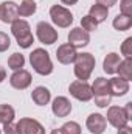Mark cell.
Returning <instances> with one entry per match:
<instances>
[{
    "label": "cell",
    "instance_id": "31",
    "mask_svg": "<svg viewBox=\"0 0 132 134\" xmlns=\"http://www.w3.org/2000/svg\"><path fill=\"white\" fill-rule=\"evenodd\" d=\"M117 2H118V0H97L98 5H103V6H106V8H112V6H115Z\"/></svg>",
    "mask_w": 132,
    "mask_h": 134
},
{
    "label": "cell",
    "instance_id": "35",
    "mask_svg": "<svg viewBox=\"0 0 132 134\" xmlns=\"http://www.w3.org/2000/svg\"><path fill=\"white\" fill-rule=\"evenodd\" d=\"M64 5H67V6H71V5H76L78 3V0H61Z\"/></svg>",
    "mask_w": 132,
    "mask_h": 134
},
{
    "label": "cell",
    "instance_id": "5",
    "mask_svg": "<svg viewBox=\"0 0 132 134\" xmlns=\"http://www.w3.org/2000/svg\"><path fill=\"white\" fill-rule=\"evenodd\" d=\"M50 17H51V22L59 28H68L73 24L71 11L62 5H53L50 8Z\"/></svg>",
    "mask_w": 132,
    "mask_h": 134
},
{
    "label": "cell",
    "instance_id": "23",
    "mask_svg": "<svg viewBox=\"0 0 132 134\" xmlns=\"http://www.w3.org/2000/svg\"><path fill=\"white\" fill-rule=\"evenodd\" d=\"M14 117H16V111L11 104H0V123L2 125L14 122Z\"/></svg>",
    "mask_w": 132,
    "mask_h": 134
},
{
    "label": "cell",
    "instance_id": "22",
    "mask_svg": "<svg viewBox=\"0 0 132 134\" xmlns=\"http://www.w3.org/2000/svg\"><path fill=\"white\" fill-rule=\"evenodd\" d=\"M37 11V5L34 0H22L19 5V16L20 17H30Z\"/></svg>",
    "mask_w": 132,
    "mask_h": 134
},
{
    "label": "cell",
    "instance_id": "3",
    "mask_svg": "<svg viewBox=\"0 0 132 134\" xmlns=\"http://www.w3.org/2000/svg\"><path fill=\"white\" fill-rule=\"evenodd\" d=\"M73 64H75V67H73L75 76L81 81H87L95 69L97 61L92 53H78Z\"/></svg>",
    "mask_w": 132,
    "mask_h": 134
},
{
    "label": "cell",
    "instance_id": "6",
    "mask_svg": "<svg viewBox=\"0 0 132 134\" xmlns=\"http://www.w3.org/2000/svg\"><path fill=\"white\" fill-rule=\"evenodd\" d=\"M68 92L73 98L79 101H90L93 98L92 94V86L87 81H81V80H75L73 83H70L68 86Z\"/></svg>",
    "mask_w": 132,
    "mask_h": 134
},
{
    "label": "cell",
    "instance_id": "32",
    "mask_svg": "<svg viewBox=\"0 0 132 134\" xmlns=\"http://www.w3.org/2000/svg\"><path fill=\"white\" fill-rule=\"evenodd\" d=\"M124 111H126V114H128V117H129V120H131L132 119V101H128V103H126Z\"/></svg>",
    "mask_w": 132,
    "mask_h": 134
},
{
    "label": "cell",
    "instance_id": "7",
    "mask_svg": "<svg viewBox=\"0 0 132 134\" xmlns=\"http://www.w3.org/2000/svg\"><path fill=\"white\" fill-rule=\"evenodd\" d=\"M36 36H37L39 42H42L45 45L55 44L58 41V37H59V34L53 28V25L48 24V22H45V20H42V22H39L36 25Z\"/></svg>",
    "mask_w": 132,
    "mask_h": 134
},
{
    "label": "cell",
    "instance_id": "14",
    "mask_svg": "<svg viewBox=\"0 0 132 134\" xmlns=\"http://www.w3.org/2000/svg\"><path fill=\"white\" fill-rule=\"evenodd\" d=\"M76 55H78L76 48H75L73 45H70L68 42L59 45L58 50H56V59H58L61 64H64V66L73 64L75 59H76Z\"/></svg>",
    "mask_w": 132,
    "mask_h": 134
},
{
    "label": "cell",
    "instance_id": "8",
    "mask_svg": "<svg viewBox=\"0 0 132 134\" xmlns=\"http://www.w3.org/2000/svg\"><path fill=\"white\" fill-rule=\"evenodd\" d=\"M106 117V122H109L113 128H123L129 123V117L124 111V108H120V106H110L107 109V115Z\"/></svg>",
    "mask_w": 132,
    "mask_h": 134
},
{
    "label": "cell",
    "instance_id": "17",
    "mask_svg": "<svg viewBox=\"0 0 132 134\" xmlns=\"http://www.w3.org/2000/svg\"><path fill=\"white\" fill-rule=\"evenodd\" d=\"M120 63H121L120 55L115 53V52H112V53L106 55V58H104V61H103V70H104L107 75H113V73H117V69L120 66Z\"/></svg>",
    "mask_w": 132,
    "mask_h": 134
},
{
    "label": "cell",
    "instance_id": "15",
    "mask_svg": "<svg viewBox=\"0 0 132 134\" xmlns=\"http://www.w3.org/2000/svg\"><path fill=\"white\" fill-rule=\"evenodd\" d=\"M51 111L56 117L59 119H64V117H68L70 112H71V103L67 97H56L53 103H51Z\"/></svg>",
    "mask_w": 132,
    "mask_h": 134
},
{
    "label": "cell",
    "instance_id": "10",
    "mask_svg": "<svg viewBox=\"0 0 132 134\" xmlns=\"http://www.w3.org/2000/svg\"><path fill=\"white\" fill-rule=\"evenodd\" d=\"M31 73L25 69H20V70H16L11 76H9V84L17 89V91H23L27 87H30L31 84Z\"/></svg>",
    "mask_w": 132,
    "mask_h": 134
},
{
    "label": "cell",
    "instance_id": "27",
    "mask_svg": "<svg viewBox=\"0 0 132 134\" xmlns=\"http://www.w3.org/2000/svg\"><path fill=\"white\" fill-rule=\"evenodd\" d=\"M121 55L124 58H132V37H126L124 42L121 44Z\"/></svg>",
    "mask_w": 132,
    "mask_h": 134
},
{
    "label": "cell",
    "instance_id": "11",
    "mask_svg": "<svg viewBox=\"0 0 132 134\" xmlns=\"http://www.w3.org/2000/svg\"><path fill=\"white\" fill-rule=\"evenodd\" d=\"M19 19V5L16 2H2L0 3V20L3 24H13Z\"/></svg>",
    "mask_w": 132,
    "mask_h": 134
},
{
    "label": "cell",
    "instance_id": "13",
    "mask_svg": "<svg viewBox=\"0 0 132 134\" xmlns=\"http://www.w3.org/2000/svg\"><path fill=\"white\" fill-rule=\"evenodd\" d=\"M86 126L87 130L92 134H103L107 128V122H106V117L103 114H98V112H93L87 117L86 120Z\"/></svg>",
    "mask_w": 132,
    "mask_h": 134
},
{
    "label": "cell",
    "instance_id": "20",
    "mask_svg": "<svg viewBox=\"0 0 132 134\" xmlns=\"http://www.w3.org/2000/svg\"><path fill=\"white\" fill-rule=\"evenodd\" d=\"M89 16H92L98 24H101V22H104V20L107 19V16H109V8L95 3V5L90 6V9H89Z\"/></svg>",
    "mask_w": 132,
    "mask_h": 134
},
{
    "label": "cell",
    "instance_id": "25",
    "mask_svg": "<svg viewBox=\"0 0 132 134\" xmlns=\"http://www.w3.org/2000/svg\"><path fill=\"white\" fill-rule=\"evenodd\" d=\"M81 28L82 30H86L87 33H90V31H95L97 28H98V22L92 17V16H84L82 19H81Z\"/></svg>",
    "mask_w": 132,
    "mask_h": 134
},
{
    "label": "cell",
    "instance_id": "4",
    "mask_svg": "<svg viewBox=\"0 0 132 134\" xmlns=\"http://www.w3.org/2000/svg\"><path fill=\"white\" fill-rule=\"evenodd\" d=\"M92 94L95 98V104L98 108H107L112 101V94L109 89V80L98 76L92 84Z\"/></svg>",
    "mask_w": 132,
    "mask_h": 134
},
{
    "label": "cell",
    "instance_id": "29",
    "mask_svg": "<svg viewBox=\"0 0 132 134\" xmlns=\"http://www.w3.org/2000/svg\"><path fill=\"white\" fill-rule=\"evenodd\" d=\"M120 11H121V14L132 16V0H121V3H120Z\"/></svg>",
    "mask_w": 132,
    "mask_h": 134
},
{
    "label": "cell",
    "instance_id": "12",
    "mask_svg": "<svg viewBox=\"0 0 132 134\" xmlns=\"http://www.w3.org/2000/svg\"><path fill=\"white\" fill-rule=\"evenodd\" d=\"M89 42H90V34L87 33L86 30H82L81 27H76V28L70 30V33H68V44L73 45L75 48L87 47Z\"/></svg>",
    "mask_w": 132,
    "mask_h": 134
},
{
    "label": "cell",
    "instance_id": "9",
    "mask_svg": "<svg viewBox=\"0 0 132 134\" xmlns=\"http://www.w3.org/2000/svg\"><path fill=\"white\" fill-rule=\"evenodd\" d=\"M17 134H45V128L36 120L30 117H23L16 123Z\"/></svg>",
    "mask_w": 132,
    "mask_h": 134
},
{
    "label": "cell",
    "instance_id": "33",
    "mask_svg": "<svg viewBox=\"0 0 132 134\" xmlns=\"http://www.w3.org/2000/svg\"><path fill=\"white\" fill-rule=\"evenodd\" d=\"M117 134H132V128L131 126H123V128H118V133Z\"/></svg>",
    "mask_w": 132,
    "mask_h": 134
},
{
    "label": "cell",
    "instance_id": "36",
    "mask_svg": "<svg viewBox=\"0 0 132 134\" xmlns=\"http://www.w3.org/2000/svg\"><path fill=\"white\" fill-rule=\"evenodd\" d=\"M50 134H64V131H62V128H55Z\"/></svg>",
    "mask_w": 132,
    "mask_h": 134
},
{
    "label": "cell",
    "instance_id": "24",
    "mask_svg": "<svg viewBox=\"0 0 132 134\" xmlns=\"http://www.w3.org/2000/svg\"><path fill=\"white\" fill-rule=\"evenodd\" d=\"M25 66V56L22 53H13L9 58H8V67L11 70H20L22 67Z\"/></svg>",
    "mask_w": 132,
    "mask_h": 134
},
{
    "label": "cell",
    "instance_id": "34",
    "mask_svg": "<svg viewBox=\"0 0 132 134\" xmlns=\"http://www.w3.org/2000/svg\"><path fill=\"white\" fill-rule=\"evenodd\" d=\"M5 80H6V70H5V67L0 66V84H2Z\"/></svg>",
    "mask_w": 132,
    "mask_h": 134
},
{
    "label": "cell",
    "instance_id": "1",
    "mask_svg": "<svg viewBox=\"0 0 132 134\" xmlns=\"http://www.w3.org/2000/svg\"><path fill=\"white\" fill-rule=\"evenodd\" d=\"M30 64L33 67V70L36 73L47 76L53 73V63L50 58V53L44 48H34L33 52L30 53Z\"/></svg>",
    "mask_w": 132,
    "mask_h": 134
},
{
    "label": "cell",
    "instance_id": "26",
    "mask_svg": "<svg viewBox=\"0 0 132 134\" xmlns=\"http://www.w3.org/2000/svg\"><path fill=\"white\" fill-rule=\"evenodd\" d=\"M62 131H64V134H81L82 133V130H81V125L78 123V122H65L62 126Z\"/></svg>",
    "mask_w": 132,
    "mask_h": 134
},
{
    "label": "cell",
    "instance_id": "21",
    "mask_svg": "<svg viewBox=\"0 0 132 134\" xmlns=\"http://www.w3.org/2000/svg\"><path fill=\"white\" fill-rule=\"evenodd\" d=\"M117 73L120 75V78H123L126 81H131L132 80V58L121 59L120 66L117 69Z\"/></svg>",
    "mask_w": 132,
    "mask_h": 134
},
{
    "label": "cell",
    "instance_id": "2",
    "mask_svg": "<svg viewBox=\"0 0 132 134\" xmlns=\"http://www.w3.org/2000/svg\"><path fill=\"white\" fill-rule=\"evenodd\" d=\"M11 33L16 37L17 45L20 48H30L34 42V36L31 33V27L23 19H16L11 24Z\"/></svg>",
    "mask_w": 132,
    "mask_h": 134
},
{
    "label": "cell",
    "instance_id": "30",
    "mask_svg": "<svg viewBox=\"0 0 132 134\" xmlns=\"http://www.w3.org/2000/svg\"><path fill=\"white\" fill-rule=\"evenodd\" d=\"M3 134H17V128H16V123H6V125H3Z\"/></svg>",
    "mask_w": 132,
    "mask_h": 134
},
{
    "label": "cell",
    "instance_id": "18",
    "mask_svg": "<svg viewBox=\"0 0 132 134\" xmlns=\"http://www.w3.org/2000/svg\"><path fill=\"white\" fill-rule=\"evenodd\" d=\"M31 98H33V101L37 106H45V104H48L50 100H51V92L45 86H37L33 92H31Z\"/></svg>",
    "mask_w": 132,
    "mask_h": 134
},
{
    "label": "cell",
    "instance_id": "19",
    "mask_svg": "<svg viewBox=\"0 0 132 134\" xmlns=\"http://www.w3.org/2000/svg\"><path fill=\"white\" fill-rule=\"evenodd\" d=\"M113 28L117 31H128L132 27V16H126V14H117V17L112 22Z\"/></svg>",
    "mask_w": 132,
    "mask_h": 134
},
{
    "label": "cell",
    "instance_id": "28",
    "mask_svg": "<svg viewBox=\"0 0 132 134\" xmlns=\"http://www.w3.org/2000/svg\"><path fill=\"white\" fill-rule=\"evenodd\" d=\"M9 47H11V39H9V36L6 33H3V31H0V53L6 52Z\"/></svg>",
    "mask_w": 132,
    "mask_h": 134
},
{
    "label": "cell",
    "instance_id": "16",
    "mask_svg": "<svg viewBox=\"0 0 132 134\" xmlns=\"http://www.w3.org/2000/svg\"><path fill=\"white\" fill-rule=\"evenodd\" d=\"M109 89H110L112 97H123L129 92V81L120 76H113L109 80Z\"/></svg>",
    "mask_w": 132,
    "mask_h": 134
},
{
    "label": "cell",
    "instance_id": "37",
    "mask_svg": "<svg viewBox=\"0 0 132 134\" xmlns=\"http://www.w3.org/2000/svg\"><path fill=\"white\" fill-rule=\"evenodd\" d=\"M0 134H2V130H0Z\"/></svg>",
    "mask_w": 132,
    "mask_h": 134
}]
</instances>
